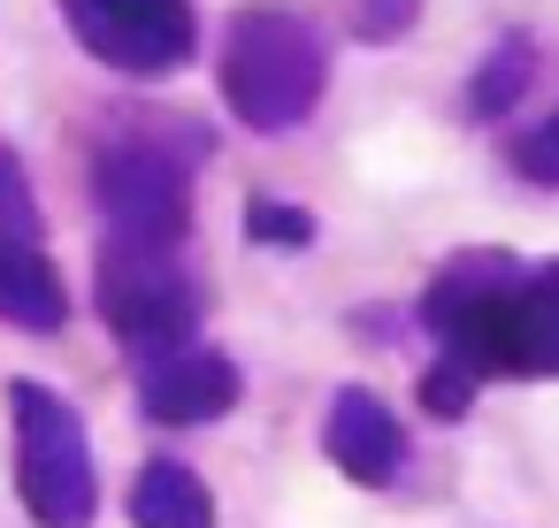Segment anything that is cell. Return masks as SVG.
I'll return each instance as SVG.
<instances>
[{"mask_svg":"<svg viewBox=\"0 0 559 528\" xmlns=\"http://www.w3.org/2000/svg\"><path fill=\"white\" fill-rule=\"evenodd\" d=\"M421 329L475 383H559V261L452 253L421 291Z\"/></svg>","mask_w":559,"mask_h":528,"instance_id":"1","label":"cell"},{"mask_svg":"<svg viewBox=\"0 0 559 528\" xmlns=\"http://www.w3.org/2000/svg\"><path fill=\"white\" fill-rule=\"evenodd\" d=\"M215 85H223V108L246 131L284 139L330 93V39H322V24L307 9H292V0H246L230 16V32H223Z\"/></svg>","mask_w":559,"mask_h":528,"instance_id":"3","label":"cell"},{"mask_svg":"<svg viewBox=\"0 0 559 528\" xmlns=\"http://www.w3.org/2000/svg\"><path fill=\"white\" fill-rule=\"evenodd\" d=\"M131 391H139V413L162 421V429H207L223 413H238L246 398V375L223 345H162V352H139L131 360Z\"/></svg>","mask_w":559,"mask_h":528,"instance_id":"7","label":"cell"},{"mask_svg":"<svg viewBox=\"0 0 559 528\" xmlns=\"http://www.w3.org/2000/svg\"><path fill=\"white\" fill-rule=\"evenodd\" d=\"M55 9L100 70L139 77V85H162V77L192 70V55H200L192 0H55Z\"/></svg>","mask_w":559,"mask_h":528,"instance_id":"6","label":"cell"},{"mask_svg":"<svg viewBox=\"0 0 559 528\" xmlns=\"http://www.w3.org/2000/svg\"><path fill=\"white\" fill-rule=\"evenodd\" d=\"M131 528H215V490L185 459H146L131 475Z\"/></svg>","mask_w":559,"mask_h":528,"instance_id":"10","label":"cell"},{"mask_svg":"<svg viewBox=\"0 0 559 528\" xmlns=\"http://www.w3.org/2000/svg\"><path fill=\"white\" fill-rule=\"evenodd\" d=\"M246 238H253V245H276V253H307V245L322 238V223H314L307 207H292V200L253 192V200H246Z\"/></svg>","mask_w":559,"mask_h":528,"instance_id":"12","label":"cell"},{"mask_svg":"<svg viewBox=\"0 0 559 528\" xmlns=\"http://www.w3.org/2000/svg\"><path fill=\"white\" fill-rule=\"evenodd\" d=\"M93 307L116 329V345L162 352L200 337V276L185 268V245H146V238H100L93 261Z\"/></svg>","mask_w":559,"mask_h":528,"instance_id":"5","label":"cell"},{"mask_svg":"<svg viewBox=\"0 0 559 528\" xmlns=\"http://www.w3.org/2000/svg\"><path fill=\"white\" fill-rule=\"evenodd\" d=\"M322 452H330V467H337L345 482L391 490V482L406 475V459H414V436H406V421L391 413V398H376L368 383H337L330 406H322Z\"/></svg>","mask_w":559,"mask_h":528,"instance_id":"8","label":"cell"},{"mask_svg":"<svg viewBox=\"0 0 559 528\" xmlns=\"http://www.w3.org/2000/svg\"><path fill=\"white\" fill-rule=\"evenodd\" d=\"M0 322L24 337H62L70 329V284L47 261L39 238H0Z\"/></svg>","mask_w":559,"mask_h":528,"instance_id":"9","label":"cell"},{"mask_svg":"<svg viewBox=\"0 0 559 528\" xmlns=\"http://www.w3.org/2000/svg\"><path fill=\"white\" fill-rule=\"evenodd\" d=\"M337 16H345V32L360 47H391V39H406L421 24V0H337Z\"/></svg>","mask_w":559,"mask_h":528,"instance_id":"14","label":"cell"},{"mask_svg":"<svg viewBox=\"0 0 559 528\" xmlns=\"http://www.w3.org/2000/svg\"><path fill=\"white\" fill-rule=\"evenodd\" d=\"M215 154L200 123L169 116H131L93 139V207L108 238H146V245H185L192 238V169Z\"/></svg>","mask_w":559,"mask_h":528,"instance_id":"2","label":"cell"},{"mask_svg":"<svg viewBox=\"0 0 559 528\" xmlns=\"http://www.w3.org/2000/svg\"><path fill=\"white\" fill-rule=\"evenodd\" d=\"M506 169L528 177L536 192H559V108H551L536 131H521V139L506 146Z\"/></svg>","mask_w":559,"mask_h":528,"instance_id":"15","label":"cell"},{"mask_svg":"<svg viewBox=\"0 0 559 528\" xmlns=\"http://www.w3.org/2000/svg\"><path fill=\"white\" fill-rule=\"evenodd\" d=\"M475 391H483V383H475L460 360H444V352L421 368V413H429V421H460V413L475 406Z\"/></svg>","mask_w":559,"mask_h":528,"instance_id":"16","label":"cell"},{"mask_svg":"<svg viewBox=\"0 0 559 528\" xmlns=\"http://www.w3.org/2000/svg\"><path fill=\"white\" fill-rule=\"evenodd\" d=\"M9 429H16V497L39 528H93L100 520V467L85 413L32 375H9Z\"/></svg>","mask_w":559,"mask_h":528,"instance_id":"4","label":"cell"},{"mask_svg":"<svg viewBox=\"0 0 559 528\" xmlns=\"http://www.w3.org/2000/svg\"><path fill=\"white\" fill-rule=\"evenodd\" d=\"M0 238H47V215H39L32 169H24L16 146H0Z\"/></svg>","mask_w":559,"mask_h":528,"instance_id":"13","label":"cell"},{"mask_svg":"<svg viewBox=\"0 0 559 528\" xmlns=\"http://www.w3.org/2000/svg\"><path fill=\"white\" fill-rule=\"evenodd\" d=\"M528 85H536V39H528V32H506V39H490V55L475 62L460 116H467L475 131H483V123H506V116L528 100Z\"/></svg>","mask_w":559,"mask_h":528,"instance_id":"11","label":"cell"}]
</instances>
